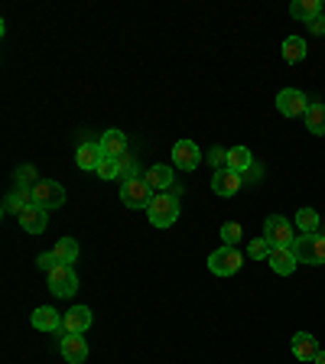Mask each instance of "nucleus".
Wrapping results in <instances>:
<instances>
[{"instance_id": "nucleus-1", "label": "nucleus", "mask_w": 325, "mask_h": 364, "mask_svg": "<svg viewBox=\"0 0 325 364\" xmlns=\"http://www.w3.org/2000/svg\"><path fill=\"white\" fill-rule=\"evenodd\" d=\"M146 215H150V225L153 228H169L176 225V218H179V198L173 196V192H159V196H153L150 208H146Z\"/></svg>"}, {"instance_id": "nucleus-2", "label": "nucleus", "mask_w": 325, "mask_h": 364, "mask_svg": "<svg viewBox=\"0 0 325 364\" xmlns=\"http://www.w3.org/2000/svg\"><path fill=\"white\" fill-rule=\"evenodd\" d=\"M293 254L299 257V264H325V231L316 235H296Z\"/></svg>"}, {"instance_id": "nucleus-3", "label": "nucleus", "mask_w": 325, "mask_h": 364, "mask_svg": "<svg viewBox=\"0 0 325 364\" xmlns=\"http://www.w3.org/2000/svg\"><path fill=\"white\" fill-rule=\"evenodd\" d=\"M244 267V254L238 247H221L215 250V254H208V270L215 273V277H235L238 270Z\"/></svg>"}, {"instance_id": "nucleus-4", "label": "nucleus", "mask_w": 325, "mask_h": 364, "mask_svg": "<svg viewBox=\"0 0 325 364\" xmlns=\"http://www.w3.org/2000/svg\"><path fill=\"white\" fill-rule=\"evenodd\" d=\"M121 202H124V208H150L153 186L146 179H127V182H121Z\"/></svg>"}, {"instance_id": "nucleus-5", "label": "nucleus", "mask_w": 325, "mask_h": 364, "mask_svg": "<svg viewBox=\"0 0 325 364\" xmlns=\"http://www.w3.org/2000/svg\"><path fill=\"white\" fill-rule=\"evenodd\" d=\"M296 235H299V231H293V225H289L283 215H270V218L264 221V237L270 241V247H293Z\"/></svg>"}, {"instance_id": "nucleus-6", "label": "nucleus", "mask_w": 325, "mask_h": 364, "mask_svg": "<svg viewBox=\"0 0 325 364\" xmlns=\"http://www.w3.org/2000/svg\"><path fill=\"white\" fill-rule=\"evenodd\" d=\"M33 196H36V205L46 208V212H53V208H62V205H65V189L53 179H39L36 186H33Z\"/></svg>"}, {"instance_id": "nucleus-7", "label": "nucleus", "mask_w": 325, "mask_h": 364, "mask_svg": "<svg viewBox=\"0 0 325 364\" xmlns=\"http://www.w3.org/2000/svg\"><path fill=\"white\" fill-rule=\"evenodd\" d=\"M244 189V176L241 173H235V169H215V176H212V192L215 196H221V198H231V196H238V192Z\"/></svg>"}, {"instance_id": "nucleus-8", "label": "nucleus", "mask_w": 325, "mask_h": 364, "mask_svg": "<svg viewBox=\"0 0 325 364\" xmlns=\"http://www.w3.org/2000/svg\"><path fill=\"white\" fill-rule=\"evenodd\" d=\"M49 289H53V296H59V299H65V296H72L78 289V277L75 270L68 264H59L53 273H49Z\"/></svg>"}, {"instance_id": "nucleus-9", "label": "nucleus", "mask_w": 325, "mask_h": 364, "mask_svg": "<svg viewBox=\"0 0 325 364\" xmlns=\"http://www.w3.org/2000/svg\"><path fill=\"white\" fill-rule=\"evenodd\" d=\"M277 111L283 114V117H303L309 107H306V95L296 88H283L280 95H277Z\"/></svg>"}, {"instance_id": "nucleus-10", "label": "nucleus", "mask_w": 325, "mask_h": 364, "mask_svg": "<svg viewBox=\"0 0 325 364\" xmlns=\"http://www.w3.org/2000/svg\"><path fill=\"white\" fill-rule=\"evenodd\" d=\"M173 159H176V169H182V173H192V169H198V163H202V150H198L192 140H176Z\"/></svg>"}, {"instance_id": "nucleus-11", "label": "nucleus", "mask_w": 325, "mask_h": 364, "mask_svg": "<svg viewBox=\"0 0 325 364\" xmlns=\"http://www.w3.org/2000/svg\"><path fill=\"white\" fill-rule=\"evenodd\" d=\"M30 322H33L36 332H62V328H65V316L55 312L53 306H39V309H33Z\"/></svg>"}, {"instance_id": "nucleus-12", "label": "nucleus", "mask_w": 325, "mask_h": 364, "mask_svg": "<svg viewBox=\"0 0 325 364\" xmlns=\"http://www.w3.org/2000/svg\"><path fill=\"white\" fill-rule=\"evenodd\" d=\"M101 163H105L101 144H91V140H85V144L78 146V153H75V166L85 169V173H98Z\"/></svg>"}, {"instance_id": "nucleus-13", "label": "nucleus", "mask_w": 325, "mask_h": 364, "mask_svg": "<svg viewBox=\"0 0 325 364\" xmlns=\"http://www.w3.org/2000/svg\"><path fill=\"white\" fill-rule=\"evenodd\" d=\"M98 144H101L105 159H124L127 156V136H124V130H105Z\"/></svg>"}, {"instance_id": "nucleus-14", "label": "nucleus", "mask_w": 325, "mask_h": 364, "mask_svg": "<svg viewBox=\"0 0 325 364\" xmlns=\"http://www.w3.org/2000/svg\"><path fill=\"white\" fill-rule=\"evenodd\" d=\"M289 348H293L296 361H316V355L322 351L319 348V341H316V335H309V332H296L293 341H289Z\"/></svg>"}, {"instance_id": "nucleus-15", "label": "nucleus", "mask_w": 325, "mask_h": 364, "mask_svg": "<svg viewBox=\"0 0 325 364\" xmlns=\"http://www.w3.org/2000/svg\"><path fill=\"white\" fill-rule=\"evenodd\" d=\"M46 225H49V212L39 208V205H30V208H23L20 212V228L26 235H43Z\"/></svg>"}, {"instance_id": "nucleus-16", "label": "nucleus", "mask_w": 325, "mask_h": 364, "mask_svg": "<svg viewBox=\"0 0 325 364\" xmlns=\"http://www.w3.org/2000/svg\"><path fill=\"white\" fill-rule=\"evenodd\" d=\"M267 260H270V270L280 273V277H289V273L299 267V257L293 254V247H273Z\"/></svg>"}, {"instance_id": "nucleus-17", "label": "nucleus", "mask_w": 325, "mask_h": 364, "mask_svg": "<svg viewBox=\"0 0 325 364\" xmlns=\"http://www.w3.org/2000/svg\"><path fill=\"white\" fill-rule=\"evenodd\" d=\"M59 351L68 364H85V358H88V341H85L82 335H65Z\"/></svg>"}, {"instance_id": "nucleus-18", "label": "nucleus", "mask_w": 325, "mask_h": 364, "mask_svg": "<svg viewBox=\"0 0 325 364\" xmlns=\"http://www.w3.org/2000/svg\"><path fill=\"white\" fill-rule=\"evenodd\" d=\"M91 328V309L88 306H72V309L65 312V328L62 332L65 335H82Z\"/></svg>"}, {"instance_id": "nucleus-19", "label": "nucleus", "mask_w": 325, "mask_h": 364, "mask_svg": "<svg viewBox=\"0 0 325 364\" xmlns=\"http://www.w3.org/2000/svg\"><path fill=\"white\" fill-rule=\"evenodd\" d=\"M228 169L247 176L250 169H254V153H250L247 146H231V150H228Z\"/></svg>"}, {"instance_id": "nucleus-20", "label": "nucleus", "mask_w": 325, "mask_h": 364, "mask_svg": "<svg viewBox=\"0 0 325 364\" xmlns=\"http://www.w3.org/2000/svg\"><path fill=\"white\" fill-rule=\"evenodd\" d=\"M144 179L150 182L153 189L169 192V189H173V166H166V163H159V166H150V173H146Z\"/></svg>"}, {"instance_id": "nucleus-21", "label": "nucleus", "mask_w": 325, "mask_h": 364, "mask_svg": "<svg viewBox=\"0 0 325 364\" xmlns=\"http://www.w3.org/2000/svg\"><path fill=\"white\" fill-rule=\"evenodd\" d=\"M53 254L59 257V264L75 267V260H78V241H75V237H59Z\"/></svg>"}, {"instance_id": "nucleus-22", "label": "nucleus", "mask_w": 325, "mask_h": 364, "mask_svg": "<svg viewBox=\"0 0 325 364\" xmlns=\"http://www.w3.org/2000/svg\"><path fill=\"white\" fill-rule=\"evenodd\" d=\"M283 59H287L289 65L303 62L306 59V39L303 36H287L283 39Z\"/></svg>"}, {"instance_id": "nucleus-23", "label": "nucleus", "mask_w": 325, "mask_h": 364, "mask_svg": "<svg viewBox=\"0 0 325 364\" xmlns=\"http://www.w3.org/2000/svg\"><path fill=\"white\" fill-rule=\"evenodd\" d=\"M319 225H322V221H319L316 208H299V212H296V231H299V235H316Z\"/></svg>"}, {"instance_id": "nucleus-24", "label": "nucleus", "mask_w": 325, "mask_h": 364, "mask_svg": "<svg viewBox=\"0 0 325 364\" xmlns=\"http://www.w3.org/2000/svg\"><path fill=\"white\" fill-rule=\"evenodd\" d=\"M289 14L296 16V20H316L319 14H322V0H296L293 7H289Z\"/></svg>"}, {"instance_id": "nucleus-25", "label": "nucleus", "mask_w": 325, "mask_h": 364, "mask_svg": "<svg viewBox=\"0 0 325 364\" xmlns=\"http://www.w3.org/2000/svg\"><path fill=\"white\" fill-rule=\"evenodd\" d=\"M306 130L316 136L325 134V105H309V111H306Z\"/></svg>"}, {"instance_id": "nucleus-26", "label": "nucleus", "mask_w": 325, "mask_h": 364, "mask_svg": "<svg viewBox=\"0 0 325 364\" xmlns=\"http://www.w3.org/2000/svg\"><path fill=\"white\" fill-rule=\"evenodd\" d=\"M270 241H267V237H254V241L247 244V257L250 260H267L270 257Z\"/></svg>"}, {"instance_id": "nucleus-27", "label": "nucleus", "mask_w": 325, "mask_h": 364, "mask_svg": "<svg viewBox=\"0 0 325 364\" xmlns=\"http://www.w3.org/2000/svg\"><path fill=\"white\" fill-rule=\"evenodd\" d=\"M221 241H225L228 247H238V241H241V225H238V221H225V225H221Z\"/></svg>"}, {"instance_id": "nucleus-28", "label": "nucleus", "mask_w": 325, "mask_h": 364, "mask_svg": "<svg viewBox=\"0 0 325 364\" xmlns=\"http://www.w3.org/2000/svg\"><path fill=\"white\" fill-rule=\"evenodd\" d=\"M14 179H16V186H23V189H33V186L39 182V176H36V169L33 166H20L14 173Z\"/></svg>"}, {"instance_id": "nucleus-29", "label": "nucleus", "mask_w": 325, "mask_h": 364, "mask_svg": "<svg viewBox=\"0 0 325 364\" xmlns=\"http://www.w3.org/2000/svg\"><path fill=\"white\" fill-rule=\"evenodd\" d=\"M101 179H121V159H105L98 169Z\"/></svg>"}, {"instance_id": "nucleus-30", "label": "nucleus", "mask_w": 325, "mask_h": 364, "mask_svg": "<svg viewBox=\"0 0 325 364\" xmlns=\"http://www.w3.org/2000/svg\"><path fill=\"white\" fill-rule=\"evenodd\" d=\"M121 179H140V166H137V159L134 156H124L121 159Z\"/></svg>"}, {"instance_id": "nucleus-31", "label": "nucleus", "mask_w": 325, "mask_h": 364, "mask_svg": "<svg viewBox=\"0 0 325 364\" xmlns=\"http://www.w3.org/2000/svg\"><path fill=\"white\" fill-rule=\"evenodd\" d=\"M36 267H39L43 273H53L55 267H59V257H55V254H39V257H36Z\"/></svg>"}, {"instance_id": "nucleus-32", "label": "nucleus", "mask_w": 325, "mask_h": 364, "mask_svg": "<svg viewBox=\"0 0 325 364\" xmlns=\"http://www.w3.org/2000/svg\"><path fill=\"white\" fill-rule=\"evenodd\" d=\"M208 163H212L215 169H225V166H228V153L221 150V146H215V150L208 153Z\"/></svg>"}, {"instance_id": "nucleus-33", "label": "nucleus", "mask_w": 325, "mask_h": 364, "mask_svg": "<svg viewBox=\"0 0 325 364\" xmlns=\"http://www.w3.org/2000/svg\"><path fill=\"white\" fill-rule=\"evenodd\" d=\"M306 26H309V33H312V36H325V16H322V14H319L316 20H309V23H306Z\"/></svg>"}, {"instance_id": "nucleus-34", "label": "nucleus", "mask_w": 325, "mask_h": 364, "mask_svg": "<svg viewBox=\"0 0 325 364\" xmlns=\"http://www.w3.org/2000/svg\"><path fill=\"white\" fill-rule=\"evenodd\" d=\"M316 364H325V351H319L316 355Z\"/></svg>"}]
</instances>
